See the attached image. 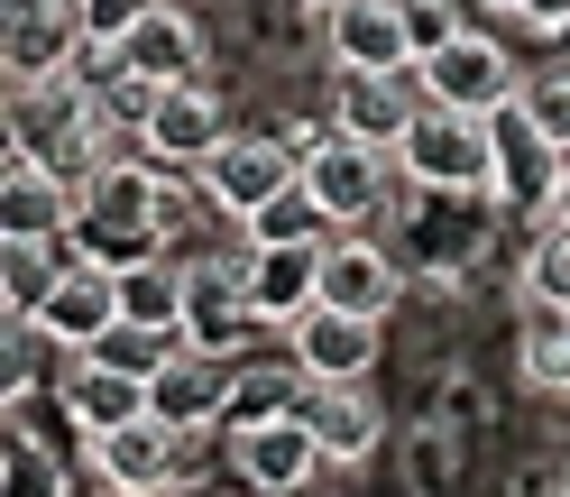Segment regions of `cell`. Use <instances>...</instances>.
<instances>
[{"label":"cell","mask_w":570,"mask_h":497,"mask_svg":"<svg viewBox=\"0 0 570 497\" xmlns=\"http://www.w3.org/2000/svg\"><path fill=\"white\" fill-rule=\"evenodd\" d=\"M157 240H166L157 175L129 166V157H111V166L83 185V203H75V248L101 259V267H138V259H157Z\"/></svg>","instance_id":"cell-1"},{"label":"cell","mask_w":570,"mask_h":497,"mask_svg":"<svg viewBox=\"0 0 570 497\" xmlns=\"http://www.w3.org/2000/svg\"><path fill=\"white\" fill-rule=\"evenodd\" d=\"M497 129L507 120H488V111H451V101H423V120L405 129V175L414 185H433V194H488L497 185Z\"/></svg>","instance_id":"cell-2"},{"label":"cell","mask_w":570,"mask_h":497,"mask_svg":"<svg viewBox=\"0 0 570 497\" xmlns=\"http://www.w3.org/2000/svg\"><path fill=\"white\" fill-rule=\"evenodd\" d=\"M414 75H423V92H433V101H451V111H488V120L515 111V92H524L515 56L497 47V38H479V28H451L442 47H423Z\"/></svg>","instance_id":"cell-3"},{"label":"cell","mask_w":570,"mask_h":497,"mask_svg":"<svg viewBox=\"0 0 570 497\" xmlns=\"http://www.w3.org/2000/svg\"><path fill=\"white\" fill-rule=\"evenodd\" d=\"M423 75L414 65H341V92H332V129L341 138H368V148L396 157L405 148V129L423 120Z\"/></svg>","instance_id":"cell-4"},{"label":"cell","mask_w":570,"mask_h":497,"mask_svg":"<svg viewBox=\"0 0 570 497\" xmlns=\"http://www.w3.org/2000/svg\"><path fill=\"white\" fill-rule=\"evenodd\" d=\"M194 175H203V194L222 203L230 222H248V212H258V203H276V194H285V185H295V175H304V157L285 148V129H267V138L230 129V138H222V148H212V157H203Z\"/></svg>","instance_id":"cell-5"},{"label":"cell","mask_w":570,"mask_h":497,"mask_svg":"<svg viewBox=\"0 0 570 497\" xmlns=\"http://www.w3.org/2000/svg\"><path fill=\"white\" fill-rule=\"evenodd\" d=\"M230 460H239V479L258 497H295L313 470H323V442H313L304 406H267V415H248L230 433Z\"/></svg>","instance_id":"cell-6"},{"label":"cell","mask_w":570,"mask_h":497,"mask_svg":"<svg viewBox=\"0 0 570 497\" xmlns=\"http://www.w3.org/2000/svg\"><path fill=\"white\" fill-rule=\"evenodd\" d=\"M285 360H295L313 387L368 378L377 369V323H368V313H341V304H304L295 323H285Z\"/></svg>","instance_id":"cell-7"},{"label":"cell","mask_w":570,"mask_h":497,"mask_svg":"<svg viewBox=\"0 0 570 497\" xmlns=\"http://www.w3.org/2000/svg\"><path fill=\"white\" fill-rule=\"evenodd\" d=\"M92 460H101V479L120 497H157V488L185 479V423H166V415L111 423V433H92Z\"/></svg>","instance_id":"cell-8"},{"label":"cell","mask_w":570,"mask_h":497,"mask_svg":"<svg viewBox=\"0 0 570 497\" xmlns=\"http://www.w3.org/2000/svg\"><path fill=\"white\" fill-rule=\"evenodd\" d=\"M129 323V304H120V267H101V259H75L56 276V295H47V313H38V332L56 341V350H92L101 332H120Z\"/></svg>","instance_id":"cell-9"},{"label":"cell","mask_w":570,"mask_h":497,"mask_svg":"<svg viewBox=\"0 0 570 497\" xmlns=\"http://www.w3.org/2000/svg\"><path fill=\"white\" fill-rule=\"evenodd\" d=\"M304 185L332 203V222H341V231H360L368 212L386 203V148H368V138H341V129H332L323 148L304 157Z\"/></svg>","instance_id":"cell-10"},{"label":"cell","mask_w":570,"mask_h":497,"mask_svg":"<svg viewBox=\"0 0 570 497\" xmlns=\"http://www.w3.org/2000/svg\"><path fill=\"white\" fill-rule=\"evenodd\" d=\"M396 295H405V267L386 259V248H377L368 231H341V240L323 248V304L386 323V313H396Z\"/></svg>","instance_id":"cell-11"},{"label":"cell","mask_w":570,"mask_h":497,"mask_svg":"<svg viewBox=\"0 0 570 497\" xmlns=\"http://www.w3.org/2000/svg\"><path fill=\"white\" fill-rule=\"evenodd\" d=\"M222 138H230V129H222V101H212L203 75H194V84H166V92H157V111H148V129H138V148H148L157 166H203Z\"/></svg>","instance_id":"cell-12"},{"label":"cell","mask_w":570,"mask_h":497,"mask_svg":"<svg viewBox=\"0 0 570 497\" xmlns=\"http://www.w3.org/2000/svg\"><path fill=\"white\" fill-rule=\"evenodd\" d=\"M148 406L166 415V423H222L230 406H239V378H230V360L222 350H175V360L148 378Z\"/></svg>","instance_id":"cell-13"},{"label":"cell","mask_w":570,"mask_h":497,"mask_svg":"<svg viewBox=\"0 0 570 497\" xmlns=\"http://www.w3.org/2000/svg\"><path fill=\"white\" fill-rule=\"evenodd\" d=\"M323 28H332L341 65H414L423 56L414 0H341V10H323Z\"/></svg>","instance_id":"cell-14"},{"label":"cell","mask_w":570,"mask_h":497,"mask_svg":"<svg viewBox=\"0 0 570 497\" xmlns=\"http://www.w3.org/2000/svg\"><path fill=\"white\" fill-rule=\"evenodd\" d=\"M323 248H258V240H248V267H239L248 304H258L267 323H295L304 304H323Z\"/></svg>","instance_id":"cell-15"},{"label":"cell","mask_w":570,"mask_h":497,"mask_svg":"<svg viewBox=\"0 0 570 497\" xmlns=\"http://www.w3.org/2000/svg\"><path fill=\"white\" fill-rule=\"evenodd\" d=\"M120 56H129V75H148V84H194L203 75V28L175 10V0H157V10L120 38Z\"/></svg>","instance_id":"cell-16"},{"label":"cell","mask_w":570,"mask_h":497,"mask_svg":"<svg viewBox=\"0 0 570 497\" xmlns=\"http://www.w3.org/2000/svg\"><path fill=\"white\" fill-rule=\"evenodd\" d=\"M304 423H313V442H323V460H368V451H377V397H368V378L313 387V397H304Z\"/></svg>","instance_id":"cell-17"},{"label":"cell","mask_w":570,"mask_h":497,"mask_svg":"<svg viewBox=\"0 0 570 497\" xmlns=\"http://www.w3.org/2000/svg\"><path fill=\"white\" fill-rule=\"evenodd\" d=\"M65 415H75L83 433H111V423H138V415H157V406H148V378H138V369L83 360L75 387H65Z\"/></svg>","instance_id":"cell-18"},{"label":"cell","mask_w":570,"mask_h":497,"mask_svg":"<svg viewBox=\"0 0 570 497\" xmlns=\"http://www.w3.org/2000/svg\"><path fill=\"white\" fill-rule=\"evenodd\" d=\"M239 231L258 240V248H323V240H341V222H332V203L313 194L304 175H295V185H285L276 203H258V212H248Z\"/></svg>","instance_id":"cell-19"},{"label":"cell","mask_w":570,"mask_h":497,"mask_svg":"<svg viewBox=\"0 0 570 497\" xmlns=\"http://www.w3.org/2000/svg\"><path fill=\"white\" fill-rule=\"evenodd\" d=\"M185 295H194V267H166V259L120 267V304H129V323H148V332H185Z\"/></svg>","instance_id":"cell-20"},{"label":"cell","mask_w":570,"mask_h":497,"mask_svg":"<svg viewBox=\"0 0 570 497\" xmlns=\"http://www.w3.org/2000/svg\"><path fill=\"white\" fill-rule=\"evenodd\" d=\"M524 378L533 387H570V304H533L524 313Z\"/></svg>","instance_id":"cell-21"},{"label":"cell","mask_w":570,"mask_h":497,"mask_svg":"<svg viewBox=\"0 0 570 497\" xmlns=\"http://www.w3.org/2000/svg\"><path fill=\"white\" fill-rule=\"evenodd\" d=\"M524 295L533 304H570V222H552L543 240L524 248Z\"/></svg>","instance_id":"cell-22"},{"label":"cell","mask_w":570,"mask_h":497,"mask_svg":"<svg viewBox=\"0 0 570 497\" xmlns=\"http://www.w3.org/2000/svg\"><path fill=\"white\" fill-rule=\"evenodd\" d=\"M515 111L552 138V148H570V75H524V92H515Z\"/></svg>","instance_id":"cell-23"},{"label":"cell","mask_w":570,"mask_h":497,"mask_svg":"<svg viewBox=\"0 0 570 497\" xmlns=\"http://www.w3.org/2000/svg\"><path fill=\"white\" fill-rule=\"evenodd\" d=\"M148 10L157 0H75V28H83V47H120Z\"/></svg>","instance_id":"cell-24"},{"label":"cell","mask_w":570,"mask_h":497,"mask_svg":"<svg viewBox=\"0 0 570 497\" xmlns=\"http://www.w3.org/2000/svg\"><path fill=\"white\" fill-rule=\"evenodd\" d=\"M10 497H65V470H47L28 442H10Z\"/></svg>","instance_id":"cell-25"},{"label":"cell","mask_w":570,"mask_h":497,"mask_svg":"<svg viewBox=\"0 0 570 497\" xmlns=\"http://www.w3.org/2000/svg\"><path fill=\"white\" fill-rule=\"evenodd\" d=\"M414 38H423V47L451 38V0H414Z\"/></svg>","instance_id":"cell-26"},{"label":"cell","mask_w":570,"mask_h":497,"mask_svg":"<svg viewBox=\"0 0 570 497\" xmlns=\"http://www.w3.org/2000/svg\"><path fill=\"white\" fill-rule=\"evenodd\" d=\"M479 10H507V19H524V0H479Z\"/></svg>","instance_id":"cell-27"},{"label":"cell","mask_w":570,"mask_h":497,"mask_svg":"<svg viewBox=\"0 0 570 497\" xmlns=\"http://www.w3.org/2000/svg\"><path fill=\"white\" fill-rule=\"evenodd\" d=\"M304 10H341V0H304Z\"/></svg>","instance_id":"cell-28"},{"label":"cell","mask_w":570,"mask_h":497,"mask_svg":"<svg viewBox=\"0 0 570 497\" xmlns=\"http://www.w3.org/2000/svg\"><path fill=\"white\" fill-rule=\"evenodd\" d=\"M561 222H570V185H561Z\"/></svg>","instance_id":"cell-29"},{"label":"cell","mask_w":570,"mask_h":497,"mask_svg":"<svg viewBox=\"0 0 570 497\" xmlns=\"http://www.w3.org/2000/svg\"><path fill=\"white\" fill-rule=\"evenodd\" d=\"M561 497H570V488H561Z\"/></svg>","instance_id":"cell-30"}]
</instances>
